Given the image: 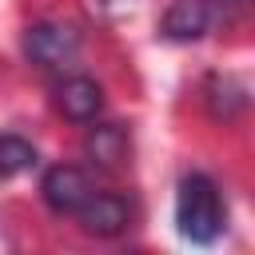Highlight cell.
I'll return each mask as SVG.
<instances>
[{
    "mask_svg": "<svg viewBox=\"0 0 255 255\" xmlns=\"http://www.w3.org/2000/svg\"><path fill=\"white\" fill-rule=\"evenodd\" d=\"M76 219L84 223L88 235H104V239H112V235H120V231L128 227L131 211H128V203H124L116 191H92V195L84 199V207L76 211Z\"/></svg>",
    "mask_w": 255,
    "mask_h": 255,
    "instance_id": "cell-4",
    "label": "cell"
},
{
    "mask_svg": "<svg viewBox=\"0 0 255 255\" xmlns=\"http://www.w3.org/2000/svg\"><path fill=\"white\" fill-rule=\"evenodd\" d=\"M40 195H44V203H48L56 215H76V211L84 207V199L92 195V179H88L84 167H76V163H56V167L44 171Z\"/></svg>",
    "mask_w": 255,
    "mask_h": 255,
    "instance_id": "cell-3",
    "label": "cell"
},
{
    "mask_svg": "<svg viewBox=\"0 0 255 255\" xmlns=\"http://www.w3.org/2000/svg\"><path fill=\"white\" fill-rule=\"evenodd\" d=\"M108 4H131V0H108Z\"/></svg>",
    "mask_w": 255,
    "mask_h": 255,
    "instance_id": "cell-10",
    "label": "cell"
},
{
    "mask_svg": "<svg viewBox=\"0 0 255 255\" xmlns=\"http://www.w3.org/2000/svg\"><path fill=\"white\" fill-rule=\"evenodd\" d=\"M211 28V4L207 0H171V8L159 20V32L167 40H199Z\"/></svg>",
    "mask_w": 255,
    "mask_h": 255,
    "instance_id": "cell-6",
    "label": "cell"
},
{
    "mask_svg": "<svg viewBox=\"0 0 255 255\" xmlns=\"http://www.w3.org/2000/svg\"><path fill=\"white\" fill-rule=\"evenodd\" d=\"M231 4H239V8H243V4H251V0H231Z\"/></svg>",
    "mask_w": 255,
    "mask_h": 255,
    "instance_id": "cell-9",
    "label": "cell"
},
{
    "mask_svg": "<svg viewBox=\"0 0 255 255\" xmlns=\"http://www.w3.org/2000/svg\"><path fill=\"white\" fill-rule=\"evenodd\" d=\"M24 56L44 72H60L80 56V36L68 24H32L24 32Z\"/></svg>",
    "mask_w": 255,
    "mask_h": 255,
    "instance_id": "cell-2",
    "label": "cell"
},
{
    "mask_svg": "<svg viewBox=\"0 0 255 255\" xmlns=\"http://www.w3.org/2000/svg\"><path fill=\"white\" fill-rule=\"evenodd\" d=\"M175 227L191 243H215L223 235L227 207H223V195H219L215 179H207L199 171L179 179V191H175Z\"/></svg>",
    "mask_w": 255,
    "mask_h": 255,
    "instance_id": "cell-1",
    "label": "cell"
},
{
    "mask_svg": "<svg viewBox=\"0 0 255 255\" xmlns=\"http://www.w3.org/2000/svg\"><path fill=\"white\" fill-rule=\"evenodd\" d=\"M28 167H36V147L20 135H0V179H12Z\"/></svg>",
    "mask_w": 255,
    "mask_h": 255,
    "instance_id": "cell-7",
    "label": "cell"
},
{
    "mask_svg": "<svg viewBox=\"0 0 255 255\" xmlns=\"http://www.w3.org/2000/svg\"><path fill=\"white\" fill-rule=\"evenodd\" d=\"M88 151H92L104 167H116V163H124V155H128V135H124L120 128H96L92 139H88Z\"/></svg>",
    "mask_w": 255,
    "mask_h": 255,
    "instance_id": "cell-8",
    "label": "cell"
},
{
    "mask_svg": "<svg viewBox=\"0 0 255 255\" xmlns=\"http://www.w3.org/2000/svg\"><path fill=\"white\" fill-rule=\"evenodd\" d=\"M56 108H60L72 124H92V120L100 116V108H104V92H100V84L88 80V76H68V80H60V88H56Z\"/></svg>",
    "mask_w": 255,
    "mask_h": 255,
    "instance_id": "cell-5",
    "label": "cell"
}]
</instances>
